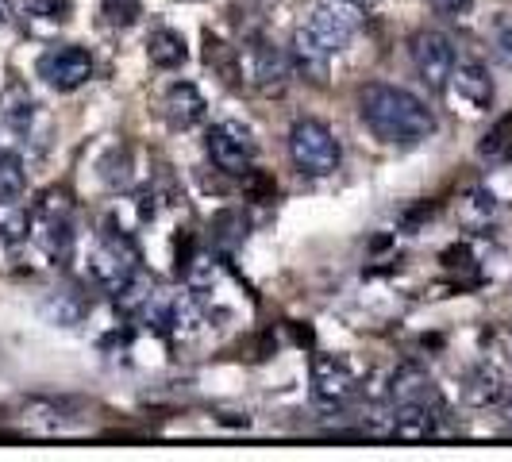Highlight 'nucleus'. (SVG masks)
<instances>
[{"label": "nucleus", "instance_id": "nucleus-1", "mask_svg": "<svg viewBox=\"0 0 512 462\" xmlns=\"http://www.w3.org/2000/svg\"><path fill=\"white\" fill-rule=\"evenodd\" d=\"M359 112L366 120V128L374 131L382 143H397V147H416L436 131L432 108L416 93L401 89V85H382V81L366 85Z\"/></svg>", "mask_w": 512, "mask_h": 462}, {"label": "nucleus", "instance_id": "nucleus-2", "mask_svg": "<svg viewBox=\"0 0 512 462\" xmlns=\"http://www.w3.org/2000/svg\"><path fill=\"white\" fill-rule=\"evenodd\" d=\"M289 154H293V166L305 174V178H328L339 170V158L343 147L335 139V131L320 120H297L289 128Z\"/></svg>", "mask_w": 512, "mask_h": 462}, {"label": "nucleus", "instance_id": "nucleus-3", "mask_svg": "<svg viewBox=\"0 0 512 462\" xmlns=\"http://www.w3.org/2000/svg\"><path fill=\"white\" fill-rule=\"evenodd\" d=\"M139 274V251L128 235L120 231H104L89 255V278L93 285H101L108 293H120L124 285Z\"/></svg>", "mask_w": 512, "mask_h": 462}, {"label": "nucleus", "instance_id": "nucleus-4", "mask_svg": "<svg viewBox=\"0 0 512 462\" xmlns=\"http://www.w3.org/2000/svg\"><path fill=\"white\" fill-rule=\"evenodd\" d=\"M359 12L362 8L347 4V0H312L305 16V31L324 47V51L335 54L355 39V31H359Z\"/></svg>", "mask_w": 512, "mask_h": 462}, {"label": "nucleus", "instance_id": "nucleus-5", "mask_svg": "<svg viewBox=\"0 0 512 462\" xmlns=\"http://www.w3.org/2000/svg\"><path fill=\"white\" fill-rule=\"evenodd\" d=\"M412 66H416V74L420 81L428 85V89H436L443 93L447 85H451V74H455V43L443 35V31H432V27H424V31H416L412 35Z\"/></svg>", "mask_w": 512, "mask_h": 462}, {"label": "nucleus", "instance_id": "nucleus-6", "mask_svg": "<svg viewBox=\"0 0 512 462\" xmlns=\"http://www.w3.org/2000/svg\"><path fill=\"white\" fill-rule=\"evenodd\" d=\"M255 154H258L255 135L243 128V124H235V120H224V124H216V128L208 131V158L224 174H247L251 162H255Z\"/></svg>", "mask_w": 512, "mask_h": 462}, {"label": "nucleus", "instance_id": "nucleus-7", "mask_svg": "<svg viewBox=\"0 0 512 462\" xmlns=\"http://www.w3.org/2000/svg\"><path fill=\"white\" fill-rule=\"evenodd\" d=\"M359 393V378L343 359L320 355L312 359V397L320 409H343Z\"/></svg>", "mask_w": 512, "mask_h": 462}, {"label": "nucleus", "instance_id": "nucleus-8", "mask_svg": "<svg viewBox=\"0 0 512 462\" xmlns=\"http://www.w3.org/2000/svg\"><path fill=\"white\" fill-rule=\"evenodd\" d=\"M39 77L58 93H74L93 77V58L85 47H51L39 58Z\"/></svg>", "mask_w": 512, "mask_h": 462}, {"label": "nucleus", "instance_id": "nucleus-9", "mask_svg": "<svg viewBox=\"0 0 512 462\" xmlns=\"http://www.w3.org/2000/svg\"><path fill=\"white\" fill-rule=\"evenodd\" d=\"M289 77H293L289 54L278 43H270V39H255V47H251V81L258 89L266 97H278V93H285Z\"/></svg>", "mask_w": 512, "mask_h": 462}, {"label": "nucleus", "instance_id": "nucleus-10", "mask_svg": "<svg viewBox=\"0 0 512 462\" xmlns=\"http://www.w3.org/2000/svg\"><path fill=\"white\" fill-rule=\"evenodd\" d=\"M389 401L393 405H428V409H443V397H439L436 382L428 370L420 366H401L393 378H389Z\"/></svg>", "mask_w": 512, "mask_h": 462}, {"label": "nucleus", "instance_id": "nucleus-11", "mask_svg": "<svg viewBox=\"0 0 512 462\" xmlns=\"http://www.w3.org/2000/svg\"><path fill=\"white\" fill-rule=\"evenodd\" d=\"M509 393V378L501 366L493 362H478L466 378H462V401L474 405V409H489V405H501Z\"/></svg>", "mask_w": 512, "mask_h": 462}, {"label": "nucleus", "instance_id": "nucleus-12", "mask_svg": "<svg viewBox=\"0 0 512 462\" xmlns=\"http://www.w3.org/2000/svg\"><path fill=\"white\" fill-rule=\"evenodd\" d=\"M162 108H166V120L174 124V128H197L201 120H205V97H201V89L193 85V81H178V85H170L166 89V101H162Z\"/></svg>", "mask_w": 512, "mask_h": 462}, {"label": "nucleus", "instance_id": "nucleus-13", "mask_svg": "<svg viewBox=\"0 0 512 462\" xmlns=\"http://www.w3.org/2000/svg\"><path fill=\"white\" fill-rule=\"evenodd\" d=\"M451 85H455V93H459L470 108H489V104H493V77H489V70L478 58L455 62Z\"/></svg>", "mask_w": 512, "mask_h": 462}, {"label": "nucleus", "instance_id": "nucleus-14", "mask_svg": "<svg viewBox=\"0 0 512 462\" xmlns=\"http://www.w3.org/2000/svg\"><path fill=\"white\" fill-rule=\"evenodd\" d=\"M443 409H428V405H393V436L405 443H420L439 432Z\"/></svg>", "mask_w": 512, "mask_h": 462}, {"label": "nucleus", "instance_id": "nucleus-15", "mask_svg": "<svg viewBox=\"0 0 512 462\" xmlns=\"http://www.w3.org/2000/svg\"><path fill=\"white\" fill-rule=\"evenodd\" d=\"M328 58L332 54L324 51L312 35L305 31V24L293 31V51H289V62H293V70L301 77H308L312 85H324L328 81Z\"/></svg>", "mask_w": 512, "mask_h": 462}, {"label": "nucleus", "instance_id": "nucleus-16", "mask_svg": "<svg viewBox=\"0 0 512 462\" xmlns=\"http://www.w3.org/2000/svg\"><path fill=\"white\" fill-rule=\"evenodd\" d=\"M39 243L54 262H70L74 255V224L70 216H39Z\"/></svg>", "mask_w": 512, "mask_h": 462}, {"label": "nucleus", "instance_id": "nucleus-17", "mask_svg": "<svg viewBox=\"0 0 512 462\" xmlns=\"http://www.w3.org/2000/svg\"><path fill=\"white\" fill-rule=\"evenodd\" d=\"M147 54H151V62L158 70H178L181 62L189 58V47H185L181 31L158 27V31H151V39H147Z\"/></svg>", "mask_w": 512, "mask_h": 462}, {"label": "nucleus", "instance_id": "nucleus-18", "mask_svg": "<svg viewBox=\"0 0 512 462\" xmlns=\"http://www.w3.org/2000/svg\"><path fill=\"white\" fill-rule=\"evenodd\" d=\"M0 120L8 124V131L27 135L31 120H35V101H31V93H27L24 85H8L4 89V97H0Z\"/></svg>", "mask_w": 512, "mask_h": 462}, {"label": "nucleus", "instance_id": "nucleus-19", "mask_svg": "<svg viewBox=\"0 0 512 462\" xmlns=\"http://www.w3.org/2000/svg\"><path fill=\"white\" fill-rule=\"evenodd\" d=\"M497 216V197L489 193V189H470L466 197H462V205H459V220H462V228H470V231H486L489 228V220Z\"/></svg>", "mask_w": 512, "mask_h": 462}, {"label": "nucleus", "instance_id": "nucleus-20", "mask_svg": "<svg viewBox=\"0 0 512 462\" xmlns=\"http://www.w3.org/2000/svg\"><path fill=\"white\" fill-rule=\"evenodd\" d=\"M27 193V170L20 154L0 151V205H20Z\"/></svg>", "mask_w": 512, "mask_h": 462}, {"label": "nucleus", "instance_id": "nucleus-21", "mask_svg": "<svg viewBox=\"0 0 512 462\" xmlns=\"http://www.w3.org/2000/svg\"><path fill=\"white\" fill-rule=\"evenodd\" d=\"M247 216H243V208H224V212H216V220H212V239H216V247H224V251H235L243 239H247Z\"/></svg>", "mask_w": 512, "mask_h": 462}, {"label": "nucleus", "instance_id": "nucleus-22", "mask_svg": "<svg viewBox=\"0 0 512 462\" xmlns=\"http://www.w3.org/2000/svg\"><path fill=\"white\" fill-rule=\"evenodd\" d=\"M43 312L51 316L54 324H62V328H74V324H81V316L89 312V305L77 297V293H70V289H62V293H54L51 301L43 305Z\"/></svg>", "mask_w": 512, "mask_h": 462}, {"label": "nucleus", "instance_id": "nucleus-23", "mask_svg": "<svg viewBox=\"0 0 512 462\" xmlns=\"http://www.w3.org/2000/svg\"><path fill=\"white\" fill-rule=\"evenodd\" d=\"M101 16L104 24L112 27H131L143 16V8H139V0H101Z\"/></svg>", "mask_w": 512, "mask_h": 462}, {"label": "nucleus", "instance_id": "nucleus-24", "mask_svg": "<svg viewBox=\"0 0 512 462\" xmlns=\"http://www.w3.org/2000/svg\"><path fill=\"white\" fill-rule=\"evenodd\" d=\"M27 16L47 20V24H62L70 16V0H24Z\"/></svg>", "mask_w": 512, "mask_h": 462}, {"label": "nucleus", "instance_id": "nucleus-25", "mask_svg": "<svg viewBox=\"0 0 512 462\" xmlns=\"http://www.w3.org/2000/svg\"><path fill=\"white\" fill-rule=\"evenodd\" d=\"M274 178L266 174V170H247L243 174V193L251 197V201H274Z\"/></svg>", "mask_w": 512, "mask_h": 462}, {"label": "nucleus", "instance_id": "nucleus-26", "mask_svg": "<svg viewBox=\"0 0 512 462\" xmlns=\"http://www.w3.org/2000/svg\"><path fill=\"white\" fill-rule=\"evenodd\" d=\"M443 266H447V270H470V266H474V255H470V247H462V243L447 247V251H443Z\"/></svg>", "mask_w": 512, "mask_h": 462}, {"label": "nucleus", "instance_id": "nucleus-27", "mask_svg": "<svg viewBox=\"0 0 512 462\" xmlns=\"http://www.w3.org/2000/svg\"><path fill=\"white\" fill-rule=\"evenodd\" d=\"M436 12H443V16H462V12H470V4L474 0H428Z\"/></svg>", "mask_w": 512, "mask_h": 462}, {"label": "nucleus", "instance_id": "nucleus-28", "mask_svg": "<svg viewBox=\"0 0 512 462\" xmlns=\"http://www.w3.org/2000/svg\"><path fill=\"white\" fill-rule=\"evenodd\" d=\"M497 58H501L505 70H512V27H505V31L497 35Z\"/></svg>", "mask_w": 512, "mask_h": 462}, {"label": "nucleus", "instance_id": "nucleus-29", "mask_svg": "<svg viewBox=\"0 0 512 462\" xmlns=\"http://www.w3.org/2000/svg\"><path fill=\"white\" fill-rule=\"evenodd\" d=\"M501 424H505V432H512V397L505 393V401H501Z\"/></svg>", "mask_w": 512, "mask_h": 462}, {"label": "nucleus", "instance_id": "nucleus-30", "mask_svg": "<svg viewBox=\"0 0 512 462\" xmlns=\"http://www.w3.org/2000/svg\"><path fill=\"white\" fill-rule=\"evenodd\" d=\"M347 4H355V8H362V12H374L382 0H347Z\"/></svg>", "mask_w": 512, "mask_h": 462}, {"label": "nucleus", "instance_id": "nucleus-31", "mask_svg": "<svg viewBox=\"0 0 512 462\" xmlns=\"http://www.w3.org/2000/svg\"><path fill=\"white\" fill-rule=\"evenodd\" d=\"M12 20V0H0V24H8Z\"/></svg>", "mask_w": 512, "mask_h": 462}]
</instances>
